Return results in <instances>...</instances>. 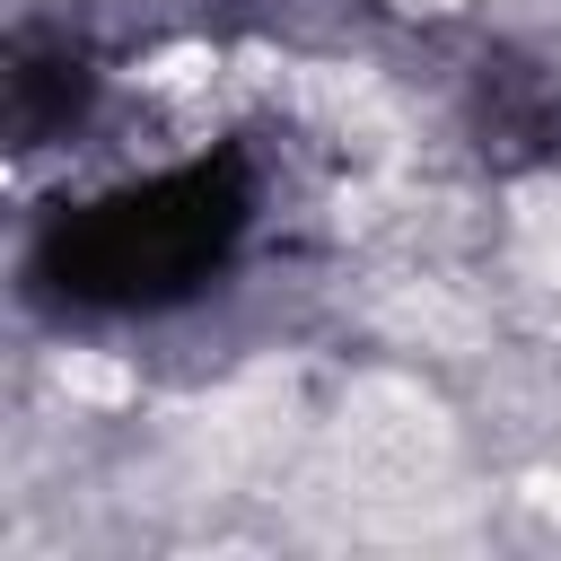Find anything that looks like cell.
<instances>
[{
  "mask_svg": "<svg viewBox=\"0 0 561 561\" xmlns=\"http://www.w3.org/2000/svg\"><path fill=\"white\" fill-rule=\"evenodd\" d=\"M482 149L500 167L561 149V88L535 61H482Z\"/></svg>",
  "mask_w": 561,
  "mask_h": 561,
  "instance_id": "obj_2",
  "label": "cell"
},
{
  "mask_svg": "<svg viewBox=\"0 0 561 561\" xmlns=\"http://www.w3.org/2000/svg\"><path fill=\"white\" fill-rule=\"evenodd\" d=\"M88 96H96V70L70 53V44H18V61H9V131L35 149V140H53V131H70L79 114H88Z\"/></svg>",
  "mask_w": 561,
  "mask_h": 561,
  "instance_id": "obj_3",
  "label": "cell"
},
{
  "mask_svg": "<svg viewBox=\"0 0 561 561\" xmlns=\"http://www.w3.org/2000/svg\"><path fill=\"white\" fill-rule=\"evenodd\" d=\"M254 219V175L237 149L184 158L167 175L114 184L79 210H53L35 237V289L88 316H149L228 272Z\"/></svg>",
  "mask_w": 561,
  "mask_h": 561,
  "instance_id": "obj_1",
  "label": "cell"
}]
</instances>
